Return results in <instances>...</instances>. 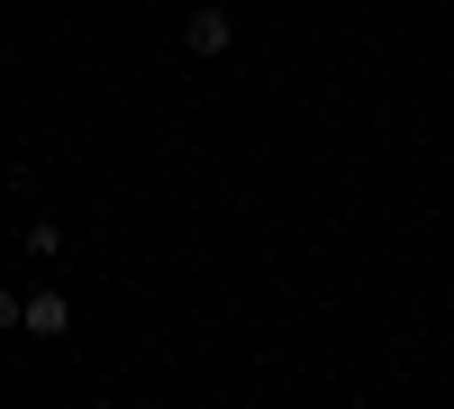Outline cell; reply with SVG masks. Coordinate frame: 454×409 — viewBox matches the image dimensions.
Returning <instances> with one entry per match:
<instances>
[{"label": "cell", "mask_w": 454, "mask_h": 409, "mask_svg": "<svg viewBox=\"0 0 454 409\" xmlns=\"http://www.w3.org/2000/svg\"><path fill=\"white\" fill-rule=\"evenodd\" d=\"M19 327H27V337H64V327H73V301H64L55 282H36L27 301H19Z\"/></svg>", "instance_id": "cell-1"}, {"label": "cell", "mask_w": 454, "mask_h": 409, "mask_svg": "<svg viewBox=\"0 0 454 409\" xmlns=\"http://www.w3.org/2000/svg\"><path fill=\"white\" fill-rule=\"evenodd\" d=\"M182 46H192V55H227V46H237V19H227V10H192Z\"/></svg>", "instance_id": "cell-2"}, {"label": "cell", "mask_w": 454, "mask_h": 409, "mask_svg": "<svg viewBox=\"0 0 454 409\" xmlns=\"http://www.w3.org/2000/svg\"><path fill=\"white\" fill-rule=\"evenodd\" d=\"M27 255H36V264H55V255H64V228H55V218H27Z\"/></svg>", "instance_id": "cell-3"}, {"label": "cell", "mask_w": 454, "mask_h": 409, "mask_svg": "<svg viewBox=\"0 0 454 409\" xmlns=\"http://www.w3.org/2000/svg\"><path fill=\"white\" fill-rule=\"evenodd\" d=\"M19 301H27V291H0V327H19Z\"/></svg>", "instance_id": "cell-4"}]
</instances>
